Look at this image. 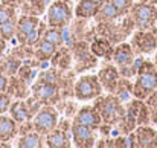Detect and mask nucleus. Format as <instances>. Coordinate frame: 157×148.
<instances>
[{
	"instance_id": "b1692460",
	"label": "nucleus",
	"mask_w": 157,
	"mask_h": 148,
	"mask_svg": "<svg viewBox=\"0 0 157 148\" xmlns=\"http://www.w3.org/2000/svg\"><path fill=\"white\" fill-rule=\"evenodd\" d=\"M122 15H121V12L117 11V8L110 2V0H107L105 3H102L101 6H99V11H98V14H96V17H95V21L96 23H108V21H114V20H119Z\"/></svg>"
},
{
	"instance_id": "393cba45",
	"label": "nucleus",
	"mask_w": 157,
	"mask_h": 148,
	"mask_svg": "<svg viewBox=\"0 0 157 148\" xmlns=\"http://www.w3.org/2000/svg\"><path fill=\"white\" fill-rule=\"evenodd\" d=\"M9 116L17 121L18 124L20 122H25L28 119H32V116L29 115V110L26 107V101L25 99H12L11 102V107H9Z\"/></svg>"
},
{
	"instance_id": "79ce46f5",
	"label": "nucleus",
	"mask_w": 157,
	"mask_h": 148,
	"mask_svg": "<svg viewBox=\"0 0 157 148\" xmlns=\"http://www.w3.org/2000/svg\"><path fill=\"white\" fill-rule=\"evenodd\" d=\"M92 2H95L96 5H99V6H101V5H102V3H105L107 0H92Z\"/></svg>"
},
{
	"instance_id": "aec40b11",
	"label": "nucleus",
	"mask_w": 157,
	"mask_h": 148,
	"mask_svg": "<svg viewBox=\"0 0 157 148\" xmlns=\"http://www.w3.org/2000/svg\"><path fill=\"white\" fill-rule=\"evenodd\" d=\"M15 147L18 148H43L46 147V136L38 131H29L17 138Z\"/></svg>"
},
{
	"instance_id": "473e14b6",
	"label": "nucleus",
	"mask_w": 157,
	"mask_h": 148,
	"mask_svg": "<svg viewBox=\"0 0 157 148\" xmlns=\"http://www.w3.org/2000/svg\"><path fill=\"white\" fill-rule=\"evenodd\" d=\"M25 101H26V107H28V110H29V115H31L32 118H34V116H35V115L38 113V110H40V108H41V107L44 105V104H43V102H41L40 99L35 98V96H34L32 93H31V95H29L28 98L25 99Z\"/></svg>"
},
{
	"instance_id": "7ed1b4c3",
	"label": "nucleus",
	"mask_w": 157,
	"mask_h": 148,
	"mask_svg": "<svg viewBox=\"0 0 157 148\" xmlns=\"http://www.w3.org/2000/svg\"><path fill=\"white\" fill-rule=\"evenodd\" d=\"M122 102L124 101L114 93H107V95L102 93L101 96L95 99L93 105L99 111L102 122L116 127L122 121V118L125 116V105Z\"/></svg>"
},
{
	"instance_id": "a878e982",
	"label": "nucleus",
	"mask_w": 157,
	"mask_h": 148,
	"mask_svg": "<svg viewBox=\"0 0 157 148\" xmlns=\"http://www.w3.org/2000/svg\"><path fill=\"white\" fill-rule=\"evenodd\" d=\"M61 76H63V72L56 67H44L40 70L37 80H41V81H46V83H52V84H56L59 87V81H61Z\"/></svg>"
},
{
	"instance_id": "de8ad7c7",
	"label": "nucleus",
	"mask_w": 157,
	"mask_h": 148,
	"mask_svg": "<svg viewBox=\"0 0 157 148\" xmlns=\"http://www.w3.org/2000/svg\"><path fill=\"white\" fill-rule=\"evenodd\" d=\"M49 2H51V0H49ZM51 3H52V2H51Z\"/></svg>"
},
{
	"instance_id": "f03ea898",
	"label": "nucleus",
	"mask_w": 157,
	"mask_h": 148,
	"mask_svg": "<svg viewBox=\"0 0 157 148\" xmlns=\"http://www.w3.org/2000/svg\"><path fill=\"white\" fill-rule=\"evenodd\" d=\"M134 29H136V26L130 15L121 17L119 20L108 21V23H96V28H95L96 35L108 38L113 45H119V43L125 41L134 32Z\"/></svg>"
},
{
	"instance_id": "4468645a",
	"label": "nucleus",
	"mask_w": 157,
	"mask_h": 148,
	"mask_svg": "<svg viewBox=\"0 0 157 148\" xmlns=\"http://www.w3.org/2000/svg\"><path fill=\"white\" fill-rule=\"evenodd\" d=\"M134 134L137 148H157V130L150 124L137 125L134 128Z\"/></svg>"
},
{
	"instance_id": "c756f323",
	"label": "nucleus",
	"mask_w": 157,
	"mask_h": 148,
	"mask_svg": "<svg viewBox=\"0 0 157 148\" xmlns=\"http://www.w3.org/2000/svg\"><path fill=\"white\" fill-rule=\"evenodd\" d=\"M15 32H17V18L8 20L0 23V37H3L6 41H11L15 38Z\"/></svg>"
},
{
	"instance_id": "6e6552de",
	"label": "nucleus",
	"mask_w": 157,
	"mask_h": 148,
	"mask_svg": "<svg viewBox=\"0 0 157 148\" xmlns=\"http://www.w3.org/2000/svg\"><path fill=\"white\" fill-rule=\"evenodd\" d=\"M58 121H59V111H58L56 105H52V104H44L38 110V113L32 118L34 130L44 136L49 131H52L53 128H56Z\"/></svg>"
},
{
	"instance_id": "9b49d317",
	"label": "nucleus",
	"mask_w": 157,
	"mask_h": 148,
	"mask_svg": "<svg viewBox=\"0 0 157 148\" xmlns=\"http://www.w3.org/2000/svg\"><path fill=\"white\" fill-rule=\"evenodd\" d=\"M96 133H98V130H95L92 127L76 124V122L72 124V142L78 148L96 147V141H98Z\"/></svg>"
},
{
	"instance_id": "c03bdc74",
	"label": "nucleus",
	"mask_w": 157,
	"mask_h": 148,
	"mask_svg": "<svg viewBox=\"0 0 157 148\" xmlns=\"http://www.w3.org/2000/svg\"><path fill=\"white\" fill-rule=\"evenodd\" d=\"M154 64H156V67H157V50H156V55H154Z\"/></svg>"
},
{
	"instance_id": "c85d7f7f",
	"label": "nucleus",
	"mask_w": 157,
	"mask_h": 148,
	"mask_svg": "<svg viewBox=\"0 0 157 148\" xmlns=\"http://www.w3.org/2000/svg\"><path fill=\"white\" fill-rule=\"evenodd\" d=\"M114 95H117L122 101H127L130 95H133V83H131V80L125 78V76H121Z\"/></svg>"
},
{
	"instance_id": "cd10ccee",
	"label": "nucleus",
	"mask_w": 157,
	"mask_h": 148,
	"mask_svg": "<svg viewBox=\"0 0 157 148\" xmlns=\"http://www.w3.org/2000/svg\"><path fill=\"white\" fill-rule=\"evenodd\" d=\"M23 60H20L18 56H15L14 53H8V55H3V64H5V73L8 76H12V75H17L20 66H21Z\"/></svg>"
},
{
	"instance_id": "1a4fd4ad",
	"label": "nucleus",
	"mask_w": 157,
	"mask_h": 148,
	"mask_svg": "<svg viewBox=\"0 0 157 148\" xmlns=\"http://www.w3.org/2000/svg\"><path fill=\"white\" fill-rule=\"evenodd\" d=\"M130 45L136 55H150L157 50V35L154 29H134Z\"/></svg>"
},
{
	"instance_id": "39448f33",
	"label": "nucleus",
	"mask_w": 157,
	"mask_h": 148,
	"mask_svg": "<svg viewBox=\"0 0 157 148\" xmlns=\"http://www.w3.org/2000/svg\"><path fill=\"white\" fill-rule=\"evenodd\" d=\"M128 15L131 17L136 29H154L157 25V5L139 0L133 5Z\"/></svg>"
},
{
	"instance_id": "4be33fe9",
	"label": "nucleus",
	"mask_w": 157,
	"mask_h": 148,
	"mask_svg": "<svg viewBox=\"0 0 157 148\" xmlns=\"http://www.w3.org/2000/svg\"><path fill=\"white\" fill-rule=\"evenodd\" d=\"M58 46L52 45L51 41L41 38L40 41H37L34 45V58H37L41 63H49L51 58L53 56V53L56 52Z\"/></svg>"
},
{
	"instance_id": "6ab92c4d",
	"label": "nucleus",
	"mask_w": 157,
	"mask_h": 148,
	"mask_svg": "<svg viewBox=\"0 0 157 148\" xmlns=\"http://www.w3.org/2000/svg\"><path fill=\"white\" fill-rule=\"evenodd\" d=\"M46 147L49 148H70L73 147L72 134L63 131L61 128H53L46 134Z\"/></svg>"
},
{
	"instance_id": "58836bf2",
	"label": "nucleus",
	"mask_w": 157,
	"mask_h": 148,
	"mask_svg": "<svg viewBox=\"0 0 157 148\" xmlns=\"http://www.w3.org/2000/svg\"><path fill=\"white\" fill-rule=\"evenodd\" d=\"M3 5H8V6H12V8H17V9H20V6H21V3L25 2V0H0Z\"/></svg>"
},
{
	"instance_id": "c9c22d12",
	"label": "nucleus",
	"mask_w": 157,
	"mask_h": 148,
	"mask_svg": "<svg viewBox=\"0 0 157 148\" xmlns=\"http://www.w3.org/2000/svg\"><path fill=\"white\" fill-rule=\"evenodd\" d=\"M29 131H34V124H32V119H28L25 122H20L18 124V136L21 134H26Z\"/></svg>"
},
{
	"instance_id": "9d476101",
	"label": "nucleus",
	"mask_w": 157,
	"mask_h": 148,
	"mask_svg": "<svg viewBox=\"0 0 157 148\" xmlns=\"http://www.w3.org/2000/svg\"><path fill=\"white\" fill-rule=\"evenodd\" d=\"M31 93L38 98L43 104H52L56 105L63 96H61V90L56 84L52 83H46V81H41V80H35L31 86Z\"/></svg>"
},
{
	"instance_id": "f257e3e1",
	"label": "nucleus",
	"mask_w": 157,
	"mask_h": 148,
	"mask_svg": "<svg viewBox=\"0 0 157 148\" xmlns=\"http://www.w3.org/2000/svg\"><path fill=\"white\" fill-rule=\"evenodd\" d=\"M154 90H157V67L153 61L145 60L142 56L136 81L133 83V96L147 99L148 95H151Z\"/></svg>"
},
{
	"instance_id": "412c9836",
	"label": "nucleus",
	"mask_w": 157,
	"mask_h": 148,
	"mask_svg": "<svg viewBox=\"0 0 157 148\" xmlns=\"http://www.w3.org/2000/svg\"><path fill=\"white\" fill-rule=\"evenodd\" d=\"M98 11H99V5H96L95 2H92V0H78L73 14H75L76 18L95 20Z\"/></svg>"
},
{
	"instance_id": "e433bc0d",
	"label": "nucleus",
	"mask_w": 157,
	"mask_h": 148,
	"mask_svg": "<svg viewBox=\"0 0 157 148\" xmlns=\"http://www.w3.org/2000/svg\"><path fill=\"white\" fill-rule=\"evenodd\" d=\"M145 102H147V105H148L150 110L157 108V90H154L151 95H148V98L145 99Z\"/></svg>"
},
{
	"instance_id": "0eeeda50",
	"label": "nucleus",
	"mask_w": 157,
	"mask_h": 148,
	"mask_svg": "<svg viewBox=\"0 0 157 148\" xmlns=\"http://www.w3.org/2000/svg\"><path fill=\"white\" fill-rule=\"evenodd\" d=\"M73 20V9L69 2L64 0H53L48 6L46 11V23L48 26L66 29L72 25Z\"/></svg>"
},
{
	"instance_id": "4c0bfd02",
	"label": "nucleus",
	"mask_w": 157,
	"mask_h": 148,
	"mask_svg": "<svg viewBox=\"0 0 157 148\" xmlns=\"http://www.w3.org/2000/svg\"><path fill=\"white\" fill-rule=\"evenodd\" d=\"M8 84H9V76L5 73H0V92H6Z\"/></svg>"
},
{
	"instance_id": "ddd939ff",
	"label": "nucleus",
	"mask_w": 157,
	"mask_h": 148,
	"mask_svg": "<svg viewBox=\"0 0 157 148\" xmlns=\"http://www.w3.org/2000/svg\"><path fill=\"white\" fill-rule=\"evenodd\" d=\"M73 122L82 124V125H87V127L98 130L99 125L102 124V118H101V115H99V111L96 110L95 105H82V107H79L78 113L75 115Z\"/></svg>"
},
{
	"instance_id": "20e7f679",
	"label": "nucleus",
	"mask_w": 157,
	"mask_h": 148,
	"mask_svg": "<svg viewBox=\"0 0 157 148\" xmlns=\"http://www.w3.org/2000/svg\"><path fill=\"white\" fill-rule=\"evenodd\" d=\"M90 41L87 40H73L72 41V55H73V70L76 73H82L98 66V56L90 49Z\"/></svg>"
},
{
	"instance_id": "f704fd0d",
	"label": "nucleus",
	"mask_w": 157,
	"mask_h": 148,
	"mask_svg": "<svg viewBox=\"0 0 157 148\" xmlns=\"http://www.w3.org/2000/svg\"><path fill=\"white\" fill-rule=\"evenodd\" d=\"M12 96L8 92H0V115H5L9 111L11 102H12Z\"/></svg>"
},
{
	"instance_id": "a211bd4d",
	"label": "nucleus",
	"mask_w": 157,
	"mask_h": 148,
	"mask_svg": "<svg viewBox=\"0 0 157 148\" xmlns=\"http://www.w3.org/2000/svg\"><path fill=\"white\" fill-rule=\"evenodd\" d=\"M114 46L116 45H113L108 38L101 37V35H95L90 40V49H92V52L98 58H102V60H111Z\"/></svg>"
},
{
	"instance_id": "2eb2a0df",
	"label": "nucleus",
	"mask_w": 157,
	"mask_h": 148,
	"mask_svg": "<svg viewBox=\"0 0 157 148\" xmlns=\"http://www.w3.org/2000/svg\"><path fill=\"white\" fill-rule=\"evenodd\" d=\"M31 86L32 84H29L21 76L12 75V76H9V84H8L6 92L14 99H26L31 95Z\"/></svg>"
},
{
	"instance_id": "72a5a7b5",
	"label": "nucleus",
	"mask_w": 157,
	"mask_h": 148,
	"mask_svg": "<svg viewBox=\"0 0 157 148\" xmlns=\"http://www.w3.org/2000/svg\"><path fill=\"white\" fill-rule=\"evenodd\" d=\"M110 2L117 8V11L121 12V15H122V17L128 15L130 9H131V8H133V5H134V2H133V0H110Z\"/></svg>"
},
{
	"instance_id": "a18cd8bd",
	"label": "nucleus",
	"mask_w": 157,
	"mask_h": 148,
	"mask_svg": "<svg viewBox=\"0 0 157 148\" xmlns=\"http://www.w3.org/2000/svg\"><path fill=\"white\" fill-rule=\"evenodd\" d=\"M64 2H69V3H70V2H73V0H64Z\"/></svg>"
},
{
	"instance_id": "2f4dec72",
	"label": "nucleus",
	"mask_w": 157,
	"mask_h": 148,
	"mask_svg": "<svg viewBox=\"0 0 157 148\" xmlns=\"http://www.w3.org/2000/svg\"><path fill=\"white\" fill-rule=\"evenodd\" d=\"M18 14H17V8H12V6H8V5H3L0 2V23L3 21H8V20H12V18H17Z\"/></svg>"
},
{
	"instance_id": "f3484780",
	"label": "nucleus",
	"mask_w": 157,
	"mask_h": 148,
	"mask_svg": "<svg viewBox=\"0 0 157 148\" xmlns=\"http://www.w3.org/2000/svg\"><path fill=\"white\" fill-rule=\"evenodd\" d=\"M18 138V122L9 115H0V142H12Z\"/></svg>"
},
{
	"instance_id": "37998d69",
	"label": "nucleus",
	"mask_w": 157,
	"mask_h": 148,
	"mask_svg": "<svg viewBox=\"0 0 157 148\" xmlns=\"http://www.w3.org/2000/svg\"><path fill=\"white\" fill-rule=\"evenodd\" d=\"M142 2H148V3H153V5H157V0H142Z\"/></svg>"
},
{
	"instance_id": "dca6fc26",
	"label": "nucleus",
	"mask_w": 157,
	"mask_h": 148,
	"mask_svg": "<svg viewBox=\"0 0 157 148\" xmlns=\"http://www.w3.org/2000/svg\"><path fill=\"white\" fill-rule=\"evenodd\" d=\"M49 63H51V66L59 69L61 72H66V70L73 69V55H72L70 48H69V46H61V48H58Z\"/></svg>"
},
{
	"instance_id": "bb28decb",
	"label": "nucleus",
	"mask_w": 157,
	"mask_h": 148,
	"mask_svg": "<svg viewBox=\"0 0 157 148\" xmlns=\"http://www.w3.org/2000/svg\"><path fill=\"white\" fill-rule=\"evenodd\" d=\"M43 38L48 40V41H51L52 45L58 46V48L64 46V41H66V38H64V31L59 29V28H52V26H48V28H46V31H44V34H43Z\"/></svg>"
},
{
	"instance_id": "7c9ffc66",
	"label": "nucleus",
	"mask_w": 157,
	"mask_h": 148,
	"mask_svg": "<svg viewBox=\"0 0 157 148\" xmlns=\"http://www.w3.org/2000/svg\"><path fill=\"white\" fill-rule=\"evenodd\" d=\"M11 53H14L15 56H18L20 60H29L34 56V46L26 45V43H15V46L12 48Z\"/></svg>"
},
{
	"instance_id": "423d86ee",
	"label": "nucleus",
	"mask_w": 157,
	"mask_h": 148,
	"mask_svg": "<svg viewBox=\"0 0 157 148\" xmlns=\"http://www.w3.org/2000/svg\"><path fill=\"white\" fill-rule=\"evenodd\" d=\"M104 93V87L98 78V75H81L75 81L73 98L79 102L95 101Z\"/></svg>"
},
{
	"instance_id": "a19ab883",
	"label": "nucleus",
	"mask_w": 157,
	"mask_h": 148,
	"mask_svg": "<svg viewBox=\"0 0 157 148\" xmlns=\"http://www.w3.org/2000/svg\"><path fill=\"white\" fill-rule=\"evenodd\" d=\"M6 43H8V41H6V40H5L3 37H0V53H5V50H6V46H8Z\"/></svg>"
},
{
	"instance_id": "5701e85b",
	"label": "nucleus",
	"mask_w": 157,
	"mask_h": 148,
	"mask_svg": "<svg viewBox=\"0 0 157 148\" xmlns=\"http://www.w3.org/2000/svg\"><path fill=\"white\" fill-rule=\"evenodd\" d=\"M49 5H51L49 0H25L20 6V12L28 14V15L41 17L43 14H46Z\"/></svg>"
},
{
	"instance_id": "ea45409f",
	"label": "nucleus",
	"mask_w": 157,
	"mask_h": 148,
	"mask_svg": "<svg viewBox=\"0 0 157 148\" xmlns=\"http://www.w3.org/2000/svg\"><path fill=\"white\" fill-rule=\"evenodd\" d=\"M150 118H151V124H154L157 127V108L150 110Z\"/></svg>"
},
{
	"instance_id": "f8f14e48",
	"label": "nucleus",
	"mask_w": 157,
	"mask_h": 148,
	"mask_svg": "<svg viewBox=\"0 0 157 148\" xmlns=\"http://www.w3.org/2000/svg\"><path fill=\"white\" fill-rule=\"evenodd\" d=\"M96 75H98V78H99V81L104 87V92H107V93H114L116 92L117 83L121 80V72H119V69L114 63L101 66V69L98 70Z\"/></svg>"
},
{
	"instance_id": "49530a36",
	"label": "nucleus",
	"mask_w": 157,
	"mask_h": 148,
	"mask_svg": "<svg viewBox=\"0 0 157 148\" xmlns=\"http://www.w3.org/2000/svg\"><path fill=\"white\" fill-rule=\"evenodd\" d=\"M154 31H156V35H157V28H154Z\"/></svg>"
}]
</instances>
